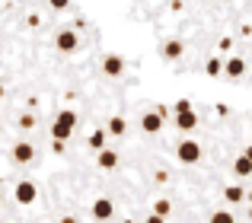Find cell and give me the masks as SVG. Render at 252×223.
Listing matches in <instances>:
<instances>
[{
  "instance_id": "1",
  "label": "cell",
  "mask_w": 252,
  "mask_h": 223,
  "mask_svg": "<svg viewBox=\"0 0 252 223\" xmlns=\"http://www.w3.org/2000/svg\"><path fill=\"white\" fill-rule=\"evenodd\" d=\"M77 112L74 109H64V112H58L55 115V121H51V140H64L67 143L70 140V134H74V128H77Z\"/></svg>"
},
{
  "instance_id": "2",
  "label": "cell",
  "mask_w": 252,
  "mask_h": 223,
  "mask_svg": "<svg viewBox=\"0 0 252 223\" xmlns=\"http://www.w3.org/2000/svg\"><path fill=\"white\" fill-rule=\"evenodd\" d=\"M13 198H16V204H23V207L35 204V198H38V188H35V182H29V179L16 182V188H13Z\"/></svg>"
},
{
  "instance_id": "3",
  "label": "cell",
  "mask_w": 252,
  "mask_h": 223,
  "mask_svg": "<svg viewBox=\"0 0 252 223\" xmlns=\"http://www.w3.org/2000/svg\"><path fill=\"white\" fill-rule=\"evenodd\" d=\"M176 156H179V163H185V166H195V163L201 160V143L198 140H182L179 150H176Z\"/></svg>"
},
{
  "instance_id": "4",
  "label": "cell",
  "mask_w": 252,
  "mask_h": 223,
  "mask_svg": "<svg viewBox=\"0 0 252 223\" xmlns=\"http://www.w3.org/2000/svg\"><path fill=\"white\" fill-rule=\"evenodd\" d=\"M55 48H58V51H64V55H70V51L80 48V35H77L74 29L58 32V35H55Z\"/></svg>"
},
{
  "instance_id": "5",
  "label": "cell",
  "mask_w": 252,
  "mask_h": 223,
  "mask_svg": "<svg viewBox=\"0 0 252 223\" xmlns=\"http://www.w3.org/2000/svg\"><path fill=\"white\" fill-rule=\"evenodd\" d=\"M32 160H35V147H32L29 140H16V143H13V163H19V166H29Z\"/></svg>"
},
{
  "instance_id": "6",
  "label": "cell",
  "mask_w": 252,
  "mask_h": 223,
  "mask_svg": "<svg viewBox=\"0 0 252 223\" xmlns=\"http://www.w3.org/2000/svg\"><path fill=\"white\" fill-rule=\"evenodd\" d=\"M112 214H115V204H112V198H96L93 201V217L99 223H109Z\"/></svg>"
},
{
  "instance_id": "7",
  "label": "cell",
  "mask_w": 252,
  "mask_h": 223,
  "mask_svg": "<svg viewBox=\"0 0 252 223\" xmlns=\"http://www.w3.org/2000/svg\"><path fill=\"white\" fill-rule=\"evenodd\" d=\"M102 70H105V77H122L125 74V57L122 55H105L102 57Z\"/></svg>"
},
{
  "instance_id": "8",
  "label": "cell",
  "mask_w": 252,
  "mask_h": 223,
  "mask_svg": "<svg viewBox=\"0 0 252 223\" xmlns=\"http://www.w3.org/2000/svg\"><path fill=\"white\" fill-rule=\"evenodd\" d=\"M223 74H227L230 80H240L243 74H249V64L243 61V57H236V55H233V57H230L227 64H223Z\"/></svg>"
},
{
  "instance_id": "9",
  "label": "cell",
  "mask_w": 252,
  "mask_h": 223,
  "mask_svg": "<svg viewBox=\"0 0 252 223\" xmlns=\"http://www.w3.org/2000/svg\"><path fill=\"white\" fill-rule=\"evenodd\" d=\"M96 163H99V169L112 172V169H118V153L112 147H105V150H99V153H96Z\"/></svg>"
},
{
  "instance_id": "10",
  "label": "cell",
  "mask_w": 252,
  "mask_h": 223,
  "mask_svg": "<svg viewBox=\"0 0 252 223\" xmlns=\"http://www.w3.org/2000/svg\"><path fill=\"white\" fill-rule=\"evenodd\" d=\"M176 128H179V131H195V128H198V115H195V109L176 112Z\"/></svg>"
},
{
  "instance_id": "11",
  "label": "cell",
  "mask_w": 252,
  "mask_h": 223,
  "mask_svg": "<svg viewBox=\"0 0 252 223\" xmlns=\"http://www.w3.org/2000/svg\"><path fill=\"white\" fill-rule=\"evenodd\" d=\"M141 128L147 131V134H157V131L163 128V115H160L157 109H154V112H147V115L141 118Z\"/></svg>"
},
{
  "instance_id": "12",
  "label": "cell",
  "mask_w": 252,
  "mask_h": 223,
  "mask_svg": "<svg viewBox=\"0 0 252 223\" xmlns=\"http://www.w3.org/2000/svg\"><path fill=\"white\" fill-rule=\"evenodd\" d=\"M223 201H227V204H240V201H246V188L227 185V188H223Z\"/></svg>"
},
{
  "instance_id": "13",
  "label": "cell",
  "mask_w": 252,
  "mask_h": 223,
  "mask_svg": "<svg viewBox=\"0 0 252 223\" xmlns=\"http://www.w3.org/2000/svg\"><path fill=\"white\" fill-rule=\"evenodd\" d=\"M233 172L240 175V179H246V175H252V160H249L246 153H243V156H236V160H233Z\"/></svg>"
},
{
  "instance_id": "14",
  "label": "cell",
  "mask_w": 252,
  "mask_h": 223,
  "mask_svg": "<svg viewBox=\"0 0 252 223\" xmlns=\"http://www.w3.org/2000/svg\"><path fill=\"white\" fill-rule=\"evenodd\" d=\"M105 131H109L112 137H122L125 131H128V124H125V118H122V115H112V118H109V124H105Z\"/></svg>"
},
{
  "instance_id": "15",
  "label": "cell",
  "mask_w": 252,
  "mask_h": 223,
  "mask_svg": "<svg viewBox=\"0 0 252 223\" xmlns=\"http://www.w3.org/2000/svg\"><path fill=\"white\" fill-rule=\"evenodd\" d=\"M182 51H185V45L176 42V38H169V42L163 45V55H166L169 61H179V57H182Z\"/></svg>"
},
{
  "instance_id": "16",
  "label": "cell",
  "mask_w": 252,
  "mask_h": 223,
  "mask_svg": "<svg viewBox=\"0 0 252 223\" xmlns=\"http://www.w3.org/2000/svg\"><path fill=\"white\" fill-rule=\"evenodd\" d=\"M105 134H109L105 128L93 131V134H90V150H96V153H99V150H105Z\"/></svg>"
},
{
  "instance_id": "17",
  "label": "cell",
  "mask_w": 252,
  "mask_h": 223,
  "mask_svg": "<svg viewBox=\"0 0 252 223\" xmlns=\"http://www.w3.org/2000/svg\"><path fill=\"white\" fill-rule=\"evenodd\" d=\"M169 211H172L169 198H157V201H154V214H157V217H163V220H166V217H169Z\"/></svg>"
},
{
  "instance_id": "18",
  "label": "cell",
  "mask_w": 252,
  "mask_h": 223,
  "mask_svg": "<svg viewBox=\"0 0 252 223\" xmlns=\"http://www.w3.org/2000/svg\"><path fill=\"white\" fill-rule=\"evenodd\" d=\"M204 70H208V77H220L223 74V61H220V57H208Z\"/></svg>"
},
{
  "instance_id": "19",
  "label": "cell",
  "mask_w": 252,
  "mask_h": 223,
  "mask_svg": "<svg viewBox=\"0 0 252 223\" xmlns=\"http://www.w3.org/2000/svg\"><path fill=\"white\" fill-rule=\"evenodd\" d=\"M208 223H236V220H233V214H230V211H214L208 217Z\"/></svg>"
},
{
  "instance_id": "20",
  "label": "cell",
  "mask_w": 252,
  "mask_h": 223,
  "mask_svg": "<svg viewBox=\"0 0 252 223\" xmlns=\"http://www.w3.org/2000/svg\"><path fill=\"white\" fill-rule=\"evenodd\" d=\"M19 128H23V131H32V128H35V118H32V115H19Z\"/></svg>"
},
{
  "instance_id": "21",
  "label": "cell",
  "mask_w": 252,
  "mask_h": 223,
  "mask_svg": "<svg viewBox=\"0 0 252 223\" xmlns=\"http://www.w3.org/2000/svg\"><path fill=\"white\" fill-rule=\"evenodd\" d=\"M48 6L61 13V10H67V6H70V0H48Z\"/></svg>"
},
{
  "instance_id": "22",
  "label": "cell",
  "mask_w": 252,
  "mask_h": 223,
  "mask_svg": "<svg viewBox=\"0 0 252 223\" xmlns=\"http://www.w3.org/2000/svg\"><path fill=\"white\" fill-rule=\"evenodd\" d=\"M172 109H176V112H185V109H191V102H189V99H179Z\"/></svg>"
},
{
  "instance_id": "23",
  "label": "cell",
  "mask_w": 252,
  "mask_h": 223,
  "mask_svg": "<svg viewBox=\"0 0 252 223\" xmlns=\"http://www.w3.org/2000/svg\"><path fill=\"white\" fill-rule=\"evenodd\" d=\"M217 48H220V51H230V48H233V38H220V45H217Z\"/></svg>"
},
{
  "instance_id": "24",
  "label": "cell",
  "mask_w": 252,
  "mask_h": 223,
  "mask_svg": "<svg viewBox=\"0 0 252 223\" xmlns=\"http://www.w3.org/2000/svg\"><path fill=\"white\" fill-rule=\"evenodd\" d=\"M51 143H55V147H51L55 153H64V150H67V147H64V140H51Z\"/></svg>"
},
{
  "instance_id": "25",
  "label": "cell",
  "mask_w": 252,
  "mask_h": 223,
  "mask_svg": "<svg viewBox=\"0 0 252 223\" xmlns=\"http://www.w3.org/2000/svg\"><path fill=\"white\" fill-rule=\"evenodd\" d=\"M147 223H166V220H163V217H157V214H150V217H147Z\"/></svg>"
},
{
  "instance_id": "26",
  "label": "cell",
  "mask_w": 252,
  "mask_h": 223,
  "mask_svg": "<svg viewBox=\"0 0 252 223\" xmlns=\"http://www.w3.org/2000/svg\"><path fill=\"white\" fill-rule=\"evenodd\" d=\"M61 223H80L77 217H61Z\"/></svg>"
},
{
  "instance_id": "27",
  "label": "cell",
  "mask_w": 252,
  "mask_h": 223,
  "mask_svg": "<svg viewBox=\"0 0 252 223\" xmlns=\"http://www.w3.org/2000/svg\"><path fill=\"white\" fill-rule=\"evenodd\" d=\"M246 156H249V160H252V143H249V147H246Z\"/></svg>"
},
{
  "instance_id": "28",
  "label": "cell",
  "mask_w": 252,
  "mask_h": 223,
  "mask_svg": "<svg viewBox=\"0 0 252 223\" xmlns=\"http://www.w3.org/2000/svg\"><path fill=\"white\" fill-rule=\"evenodd\" d=\"M246 201H249V204H252V188H249V192H246Z\"/></svg>"
},
{
  "instance_id": "29",
  "label": "cell",
  "mask_w": 252,
  "mask_h": 223,
  "mask_svg": "<svg viewBox=\"0 0 252 223\" xmlns=\"http://www.w3.org/2000/svg\"><path fill=\"white\" fill-rule=\"evenodd\" d=\"M0 99H3V83H0Z\"/></svg>"
},
{
  "instance_id": "30",
  "label": "cell",
  "mask_w": 252,
  "mask_h": 223,
  "mask_svg": "<svg viewBox=\"0 0 252 223\" xmlns=\"http://www.w3.org/2000/svg\"><path fill=\"white\" fill-rule=\"evenodd\" d=\"M0 207H3V192H0Z\"/></svg>"
},
{
  "instance_id": "31",
  "label": "cell",
  "mask_w": 252,
  "mask_h": 223,
  "mask_svg": "<svg viewBox=\"0 0 252 223\" xmlns=\"http://www.w3.org/2000/svg\"><path fill=\"white\" fill-rule=\"evenodd\" d=\"M249 220H252V207H249Z\"/></svg>"
},
{
  "instance_id": "32",
  "label": "cell",
  "mask_w": 252,
  "mask_h": 223,
  "mask_svg": "<svg viewBox=\"0 0 252 223\" xmlns=\"http://www.w3.org/2000/svg\"><path fill=\"white\" fill-rule=\"evenodd\" d=\"M249 74H252V67H249Z\"/></svg>"
}]
</instances>
